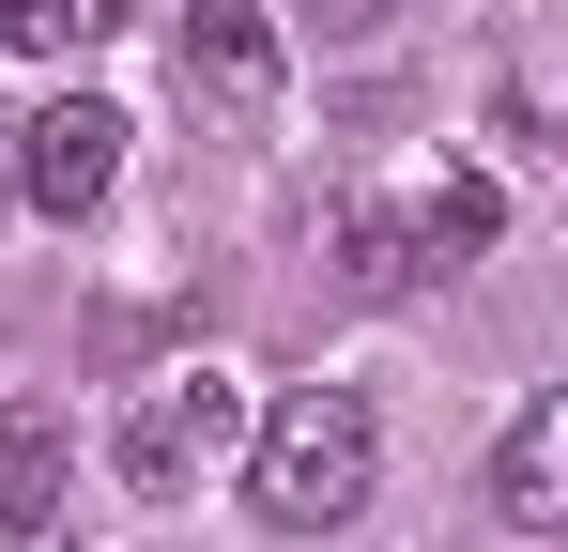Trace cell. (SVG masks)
<instances>
[{
	"mask_svg": "<svg viewBox=\"0 0 568 552\" xmlns=\"http://www.w3.org/2000/svg\"><path fill=\"white\" fill-rule=\"evenodd\" d=\"M369 476H384V430H369L354 384H292L277 415L246 430V507H262L277 538H338V522L369 507Z\"/></svg>",
	"mask_w": 568,
	"mask_h": 552,
	"instance_id": "1",
	"label": "cell"
},
{
	"mask_svg": "<svg viewBox=\"0 0 568 552\" xmlns=\"http://www.w3.org/2000/svg\"><path fill=\"white\" fill-rule=\"evenodd\" d=\"M231 446H246V384H215V368H170V384H139V399H123V430H108L123 491H185V476H215Z\"/></svg>",
	"mask_w": 568,
	"mask_h": 552,
	"instance_id": "2",
	"label": "cell"
},
{
	"mask_svg": "<svg viewBox=\"0 0 568 552\" xmlns=\"http://www.w3.org/2000/svg\"><path fill=\"white\" fill-rule=\"evenodd\" d=\"M0 170H16V200H31V215H93L108 184H123V108H93V92H62V108H31Z\"/></svg>",
	"mask_w": 568,
	"mask_h": 552,
	"instance_id": "3",
	"label": "cell"
},
{
	"mask_svg": "<svg viewBox=\"0 0 568 552\" xmlns=\"http://www.w3.org/2000/svg\"><path fill=\"white\" fill-rule=\"evenodd\" d=\"M0 552H78V446L47 415L0 430Z\"/></svg>",
	"mask_w": 568,
	"mask_h": 552,
	"instance_id": "4",
	"label": "cell"
},
{
	"mask_svg": "<svg viewBox=\"0 0 568 552\" xmlns=\"http://www.w3.org/2000/svg\"><path fill=\"white\" fill-rule=\"evenodd\" d=\"M491 522L507 538H554L568 522V399L538 384L523 415H507V446H491Z\"/></svg>",
	"mask_w": 568,
	"mask_h": 552,
	"instance_id": "5",
	"label": "cell"
},
{
	"mask_svg": "<svg viewBox=\"0 0 568 552\" xmlns=\"http://www.w3.org/2000/svg\"><path fill=\"white\" fill-rule=\"evenodd\" d=\"M185 92L262 108V92H277V16H262V0H185Z\"/></svg>",
	"mask_w": 568,
	"mask_h": 552,
	"instance_id": "6",
	"label": "cell"
},
{
	"mask_svg": "<svg viewBox=\"0 0 568 552\" xmlns=\"http://www.w3.org/2000/svg\"><path fill=\"white\" fill-rule=\"evenodd\" d=\"M338 246H354V292H415V276H430V246H415V215H399V200H354V231H338Z\"/></svg>",
	"mask_w": 568,
	"mask_h": 552,
	"instance_id": "7",
	"label": "cell"
},
{
	"mask_svg": "<svg viewBox=\"0 0 568 552\" xmlns=\"http://www.w3.org/2000/svg\"><path fill=\"white\" fill-rule=\"evenodd\" d=\"M415 246H430V276H462L476 246H491V184H446V200H415Z\"/></svg>",
	"mask_w": 568,
	"mask_h": 552,
	"instance_id": "8",
	"label": "cell"
},
{
	"mask_svg": "<svg viewBox=\"0 0 568 552\" xmlns=\"http://www.w3.org/2000/svg\"><path fill=\"white\" fill-rule=\"evenodd\" d=\"M123 0H0V47H93Z\"/></svg>",
	"mask_w": 568,
	"mask_h": 552,
	"instance_id": "9",
	"label": "cell"
},
{
	"mask_svg": "<svg viewBox=\"0 0 568 552\" xmlns=\"http://www.w3.org/2000/svg\"><path fill=\"white\" fill-rule=\"evenodd\" d=\"M292 16H307L323 47H384V31H399V0H292Z\"/></svg>",
	"mask_w": 568,
	"mask_h": 552,
	"instance_id": "10",
	"label": "cell"
}]
</instances>
